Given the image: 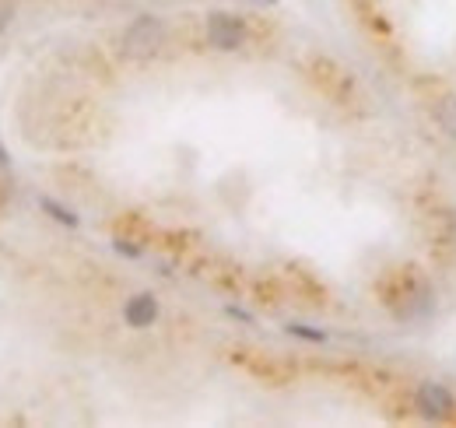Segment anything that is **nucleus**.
Segmentation results:
<instances>
[{"label":"nucleus","mask_w":456,"mask_h":428,"mask_svg":"<svg viewBox=\"0 0 456 428\" xmlns=\"http://www.w3.org/2000/svg\"><path fill=\"white\" fill-rule=\"evenodd\" d=\"M162 43H166V25H162V18H155V14L134 18L130 29L123 32V54L134 56V60H144V56L159 54Z\"/></svg>","instance_id":"f257e3e1"},{"label":"nucleus","mask_w":456,"mask_h":428,"mask_svg":"<svg viewBox=\"0 0 456 428\" xmlns=\"http://www.w3.org/2000/svg\"><path fill=\"white\" fill-rule=\"evenodd\" d=\"M208 43L215 46V50H239L242 43H246V25H242V18H235V14H211L208 18Z\"/></svg>","instance_id":"f03ea898"},{"label":"nucleus","mask_w":456,"mask_h":428,"mask_svg":"<svg viewBox=\"0 0 456 428\" xmlns=\"http://www.w3.org/2000/svg\"><path fill=\"white\" fill-rule=\"evenodd\" d=\"M418 411L425 418H446L453 411V393L443 383H421L418 386Z\"/></svg>","instance_id":"7ed1b4c3"},{"label":"nucleus","mask_w":456,"mask_h":428,"mask_svg":"<svg viewBox=\"0 0 456 428\" xmlns=\"http://www.w3.org/2000/svg\"><path fill=\"white\" fill-rule=\"evenodd\" d=\"M123 320L130 323V326H137V330H144V326H151V323L159 320V302H155V295H134L126 306H123Z\"/></svg>","instance_id":"20e7f679"},{"label":"nucleus","mask_w":456,"mask_h":428,"mask_svg":"<svg viewBox=\"0 0 456 428\" xmlns=\"http://www.w3.org/2000/svg\"><path fill=\"white\" fill-rule=\"evenodd\" d=\"M432 116H436V123H439L450 137H456V95H443V99L436 103V109H432Z\"/></svg>","instance_id":"39448f33"},{"label":"nucleus","mask_w":456,"mask_h":428,"mask_svg":"<svg viewBox=\"0 0 456 428\" xmlns=\"http://www.w3.org/2000/svg\"><path fill=\"white\" fill-rule=\"evenodd\" d=\"M39 204H43V211H50V214H53V218H57V221H60V225H77V214H70V211H67V208H60V204H57V201H53V197H43Z\"/></svg>","instance_id":"423d86ee"},{"label":"nucleus","mask_w":456,"mask_h":428,"mask_svg":"<svg viewBox=\"0 0 456 428\" xmlns=\"http://www.w3.org/2000/svg\"><path fill=\"white\" fill-rule=\"evenodd\" d=\"M295 337H305V341H323V330H309V326H302V323H291L288 326Z\"/></svg>","instance_id":"0eeeda50"},{"label":"nucleus","mask_w":456,"mask_h":428,"mask_svg":"<svg viewBox=\"0 0 456 428\" xmlns=\"http://www.w3.org/2000/svg\"><path fill=\"white\" fill-rule=\"evenodd\" d=\"M14 21V0H0V32Z\"/></svg>","instance_id":"6e6552de"},{"label":"nucleus","mask_w":456,"mask_h":428,"mask_svg":"<svg viewBox=\"0 0 456 428\" xmlns=\"http://www.w3.org/2000/svg\"><path fill=\"white\" fill-rule=\"evenodd\" d=\"M116 250L126 253V257H141V246H134V243H126V239H116Z\"/></svg>","instance_id":"1a4fd4ad"},{"label":"nucleus","mask_w":456,"mask_h":428,"mask_svg":"<svg viewBox=\"0 0 456 428\" xmlns=\"http://www.w3.org/2000/svg\"><path fill=\"white\" fill-rule=\"evenodd\" d=\"M249 4H256V7H267V4H274V0H249Z\"/></svg>","instance_id":"9d476101"}]
</instances>
